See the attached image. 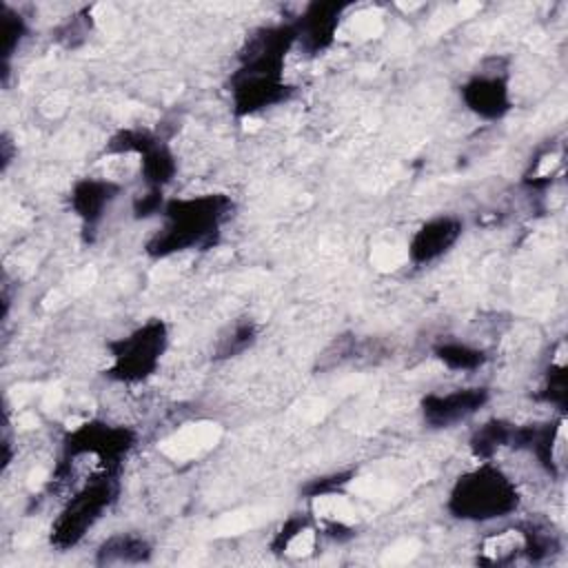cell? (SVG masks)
<instances>
[{
    "instance_id": "1",
    "label": "cell",
    "mask_w": 568,
    "mask_h": 568,
    "mask_svg": "<svg viewBox=\"0 0 568 568\" xmlns=\"http://www.w3.org/2000/svg\"><path fill=\"white\" fill-rule=\"evenodd\" d=\"M295 42L293 24L262 27L248 36L240 51V67L231 75L235 115L251 118L288 98L291 87L284 82V58Z\"/></svg>"
},
{
    "instance_id": "2",
    "label": "cell",
    "mask_w": 568,
    "mask_h": 568,
    "mask_svg": "<svg viewBox=\"0 0 568 568\" xmlns=\"http://www.w3.org/2000/svg\"><path fill=\"white\" fill-rule=\"evenodd\" d=\"M231 209V197L222 193L169 200L160 213L164 224L146 242V253L151 257H169L180 251L213 246Z\"/></svg>"
},
{
    "instance_id": "3",
    "label": "cell",
    "mask_w": 568,
    "mask_h": 568,
    "mask_svg": "<svg viewBox=\"0 0 568 568\" xmlns=\"http://www.w3.org/2000/svg\"><path fill=\"white\" fill-rule=\"evenodd\" d=\"M446 508L462 521H493L519 508V490L515 481L488 459L455 479Z\"/></svg>"
},
{
    "instance_id": "4",
    "label": "cell",
    "mask_w": 568,
    "mask_h": 568,
    "mask_svg": "<svg viewBox=\"0 0 568 568\" xmlns=\"http://www.w3.org/2000/svg\"><path fill=\"white\" fill-rule=\"evenodd\" d=\"M118 488V473H95L87 479L55 517L51 526V544L60 550L78 546L102 513L115 501Z\"/></svg>"
},
{
    "instance_id": "5",
    "label": "cell",
    "mask_w": 568,
    "mask_h": 568,
    "mask_svg": "<svg viewBox=\"0 0 568 568\" xmlns=\"http://www.w3.org/2000/svg\"><path fill=\"white\" fill-rule=\"evenodd\" d=\"M169 344L166 324L158 317L146 320L131 333L109 342L111 364L106 375L115 382H144L155 373Z\"/></svg>"
},
{
    "instance_id": "6",
    "label": "cell",
    "mask_w": 568,
    "mask_h": 568,
    "mask_svg": "<svg viewBox=\"0 0 568 568\" xmlns=\"http://www.w3.org/2000/svg\"><path fill=\"white\" fill-rule=\"evenodd\" d=\"M135 444V433L104 422H84L64 439V459H93L102 470L118 473Z\"/></svg>"
},
{
    "instance_id": "7",
    "label": "cell",
    "mask_w": 568,
    "mask_h": 568,
    "mask_svg": "<svg viewBox=\"0 0 568 568\" xmlns=\"http://www.w3.org/2000/svg\"><path fill=\"white\" fill-rule=\"evenodd\" d=\"M488 397L490 393L484 386H466L448 393H428L422 399V417L430 428H450L481 410Z\"/></svg>"
},
{
    "instance_id": "8",
    "label": "cell",
    "mask_w": 568,
    "mask_h": 568,
    "mask_svg": "<svg viewBox=\"0 0 568 568\" xmlns=\"http://www.w3.org/2000/svg\"><path fill=\"white\" fill-rule=\"evenodd\" d=\"M462 100L475 115L484 120L504 118L513 106L508 75L497 69L475 73L462 84Z\"/></svg>"
},
{
    "instance_id": "9",
    "label": "cell",
    "mask_w": 568,
    "mask_h": 568,
    "mask_svg": "<svg viewBox=\"0 0 568 568\" xmlns=\"http://www.w3.org/2000/svg\"><path fill=\"white\" fill-rule=\"evenodd\" d=\"M464 224L455 215H437L415 229L408 240L406 255L415 266L430 264L446 255L462 237Z\"/></svg>"
},
{
    "instance_id": "10",
    "label": "cell",
    "mask_w": 568,
    "mask_h": 568,
    "mask_svg": "<svg viewBox=\"0 0 568 568\" xmlns=\"http://www.w3.org/2000/svg\"><path fill=\"white\" fill-rule=\"evenodd\" d=\"M342 11H344V4H335V2L308 4L306 11L300 16V20L293 24L300 47L306 53H320L328 49L335 40Z\"/></svg>"
},
{
    "instance_id": "11",
    "label": "cell",
    "mask_w": 568,
    "mask_h": 568,
    "mask_svg": "<svg viewBox=\"0 0 568 568\" xmlns=\"http://www.w3.org/2000/svg\"><path fill=\"white\" fill-rule=\"evenodd\" d=\"M120 189L122 186L109 178H82L73 184L69 204L84 226H95L102 220L104 209L118 197Z\"/></svg>"
},
{
    "instance_id": "12",
    "label": "cell",
    "mask_w": 568,
    "mask_h": 568,
    "mask_svg": "<svg viewBox=\"0 0 568 568\" xmlns=\"http://www.w3.org/2000/svg\"><path fill=\"white\" fill-rule=\"evenodd\" d=\"M526 555V528L510 526L501 530H493L479 541L477 561L486 566H506L517 557Z\"/></svg>"
},
{
    "instance_id": "13",
    "label": "cell",
    "mask_w": 568,
    "mask_h": 568,
    "mask_svg": "<svg viewBox=\"0 0 568 568\" xmlns=\"http://www.w3.org/2000/svg\"><path fill=\"white\" fill-rule=\"evenodd\" d=\"M151 559V544L142 535L118 532L106 537L95 550V564L100 566H131Z\"/></svg>"
},
{
    "instance_id": "14",
    "label": "cell",
    "mask_w": 568,
    "mask_h": 568,
    "mask_svg": "<svg viewBox=\"0 0 568 568\" xmlns=\"http://www.w3.org/2000/svg\"><path fill=\"white\" fill-rule=\"evenodd\" d=\"M320 530L304 517H293L282 524V528L275 532L271 548L277 555L291 557V559H304L311 557L317 548Z\"/></svg>"
},
{
    "instance_id": "15",
    "label": "cell",
    "mask_w": 568,
    "mask_h": 568,
    "mask_svg": "<svg viewBox=\"0 0 568 568\" xmlns=\"http://www.w3.org/2000/svg\"><path fill=\"white\" fill-rule=\"evenodd\" d=\"M138 158H140L138 160L140 162V175H142V180L146 182L149 189H160L162 191L173 180V175L178 171V162H175L173 153L158 138L153 142H149L140 151Z\"/></svg>"
},
{
    "instance_id": "16",
    "label": "cell",
    "mask_w": 568,
    "mask_h": 568,
    "mask_svg": "<svg viewBox=\"0 0 568 568\" xmlns=\"http://www.w3.org/2000/svg\"><path fill=\"white\" fill-rule=\"evenodd\" d=\"M513 430L515 424L506 422V419H488L484 422L479 428H475V433L470 435V450L477 459L488 462L493 459V455L504 448L510 446L513 442Z\"/></svg>"
},
{
    "instance_id": "17",
    "label": "cell",
    "mask_w": 568,
    "mask_h": 568,
    "mask_svg": "<svg viewBox=\"0 0 568 568\" xmlns=\"http://www.w3.org/2000/svg\"><path fill=\"white\" fill-rule=\"evenodd\" d=\"M435 357L450 371H477L486 362V353L464 342H442L435 346Z\"/></svg>"
},
{
    "instance_id": "18",
    "label": "cell",
    "mask_w": 568,
    "mask_h": 568,
    "mask_svg": "<svg viewBox=\"0 0 568 568\" xmlns=\"http://www.w3.org/2000/svg\"><path fill=\"white\" fill-rule=\"evenodd\" d=\"M541 399L548 404H555L559 410L566 408V366L564 362H552L546 382L541 388Z\"/></svg>"
},
{
    "instance_id": "19",
    "label": "cell",
    "mask_w": 568,
    "mask_h": 568,
    "mask_svg": "<svg viewBox=\"0 0 568 568\" xmlns=\"http://www.w3.org/2000/svg\"><path fill=\"white\" fill-rule=\"evenodd\" d=\"M0 24H2V58L4 62L11 58V53L18 49L20 40L24 38V20L18 16L13 9H4L0 13Z\"/></svg>"
},
{
    "instance_id": "20",
    "label": "cell",
    "mask_w": 568,
    "mask_h": 568,
    "mask_svg": "<svg viewBox=\"0 0 568 568\" xmlns=\"http://www.w3.org/2000/svg\"><path fill=\"white\" fill-rule=\"evenodd\" d=\"M255 339V326L253 324H237L229 337H222L220 346H217V353L222 357H231L240 351H244L251 342Z\"/></svg>"
}]
</instances>
